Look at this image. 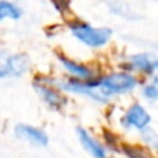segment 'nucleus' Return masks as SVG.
Returning a JSON list of instances; mask_svg holds the SVG:
<instances>
[{
	"mask_svg": "<svg viewBox=\"0 0 158 158\" xmlns=\"http://www.w3.org/2000/svg\"><path fill=\"white\" fill-rule=\"evenodd\" d=\"M68 33L79 44L92 50L107 47L114 38V29L107 25H93L85 19H69L67 24Z\"/></svg>",
	"mask_w": 158,
	"mask_h": 158,
	"instance_id": "obj_1",
	"label": "nucleus"
},
{
	"mask_svg": "<svg viewBox=\"0 0 158 158\" xmlns=\"http://www.w3.org/2000/svg\"><path fill=\"white\" fill-rule=\"evenodd\" d=\"M137 85H139L137 75L122 68L118 71H111L108 74L98 75V90L107 100L117 96L129 94L136 89Z\"/></svg>",
	"mask_w": 158,
	"mask_h": 158,
	"instance_id": "obj_2",
	"label": "nucleus"
},
{
	"mask_svg": "<svg viewBox=\"0 0 158 158\" xmlns=\"http://www.w3.org/2000/svg\"><path fill=\"white\" fill-rule=\"evenodd\" d=\"M121 68L135 75H144L151 78L158 74V54L153 52L132 53L122 58Z\"/></svg>",
	"mask_w": 158,
	"mask_h": 158,
	"instance_id": "obj_3",
	"label": "nucleus"
},
{
	"mask_svg": "<svg viewBox=\"0 0 158 158\" xmlns=\"http://www.w3.org/2000/svg\"><path fill=\"white\" fill-rule=\"evenodd\" d=\"M33 89L36 90L39 97L52 108L60 110L67 104L65 92L57 85L56 78L38 75L33 79Z\"/></svg>",
	"mask_w": 158,
	"mask_h": 158,
	"instance_id": "obj_4",
	"label": "nucleus"
},
{
	"mask_svg": "<svg viewBox=\"0 0 158 158\" xmlns=\"http://www.w3.org/2000/svg\"><path fill=\"white\" fill-rule=\"evenodd\" d=\"M31 68V61L25 53H13L0 49V79L19 78Z\"/></svg>",
	"mask_w": 158,
	"mask_h": 158,
	"instance_id": "obj_5",
	"label": "nucleus"
},
{
	"mask_svg": "<svg viewBox=\"0 0 158 158\" xmlns=\"http://www.w3.org/2000/svg\"><path fill=\"white\" fill-rule=\"evenodd\" d=\"M150 112L140 103H135L131 107H128L121 117V126L123 129H131V131L143 132L150 126Z\"/></svg>",
	"mask_w": 158,
	"mask_h": 158,
	"instance_id": "obj_6",
	"label": "nucleus"
},
{
	"mask_svg": "<svg viewBox=\"0 0 158 158\" xmlns=\"http://www.w3.org/2000/svg\"><path fill=\"white\" fill-rule=\"evenodd\" d=\"M57 61L68 78L78 79V81H89L97 77V72L92 65L75 60L64 53H57Z\"/></svg>",
	"mask_w": 158,
	"mask_h": 158,
	"instance_id": "obj_7",
	"label": "nucleus"
},
{
	"mask_svg": "<svg viewBox=\"0 0 158 158\" xmlns=\"http://www.w3.org/2000/svg\"><path fill=\"white\" fill-rule=\"evenodd\" d=\"M27 15L22 0H0V25L4 22H19Z\"/></svg>",
	"mask_w": 158,
	"mask_h": 158,
	"instance_id": "obj_8",
	"label": "nucleus"
},
{
	"mask_svg": "<svg viewBox=\"0 0 158 158\" xmlns=\"http://www.w3.org/2000/svg\"><path fill=\"white\" fill-rule=\"evenodd\" d=\"M77 135L82 147L93 158H108V148L98 139H96L89 131H86L85 128H78Z\"/></svg>",
	"mask_w": 158,
	"mask_h": 158,
	"instance_id": "obj_9",
	"label": "nucleus"
},
{
	"mask_svg": "<svg viewBox=\"0 0 158 158\" xmlns=\"http://www.w3.org/2000/svg\"><path fill=\"white\" fill-rule=\"evenodd\" d=\"M15 135L18 139L25 140V142L31 143L33 146H39V147H43V146H46L49 143V137H47L46 132L33 125H28V123L17 125Z\"/></svg>",
	"mask_w": 158,
	"mask_h": 158,
	"instance_id": "obj_10",
	"label": "nucleus"
},
{
	"mask_svg": "<svg viewBox=\"0 0 158 158\" xmlns=\"http://www.w3.org/2000/svg\"><path fill=\"white\" fill-rule=\"evenodd\" d=\"M107 8L112 15L125 18L128 21H135V19L140 18V14H137V11L129 3L123 2V0H110L107 2Z\"/></svg>",
	"mask_w": 158,
	"mask_h": 158,
	"instance_id": "obj_11",
	"label": "nucleus"
},
{
	"mask_svg": "<svg viewBox=\"0 0 158 158\" xmlns=\"http://www.w3.org/2000/svg\"><path fill=\"white\" fill-rule=\"evenodd\" d=\"M122 153L128 158H156L147 148L139 147V146H129L123 144L122 146Z\"/></svg>",
	"mask_w": 158,
	"mask_h": 158,
	"instance_id": "obj_12",
	"label": "nucleus"
},
{
	"mask_svg": "<svg viewBox=\"0 0 158 158\" xmlns=\"http://www.w3.org/2000/svg\"><path fill=\"white\" fill-rule=\"evenodd\" d=\"M142 96L148 101H158V85L153 81L144 83L142 87Z\"/></svg>",
	"mask_w": 158,
	"mask_h": 158,
	"instance_id": "obj_13",
	"label": "nucleus"
},
{
	"mask_svg": "<svg viewBox=\"0 0 158 158\" xmlns=\"http://www.w3.org/2000/svg\"><path fill=\"white\" fill-rule=\"evenodd\" d=\"M142 133V137L144 140V143L148 146V147H158V135L154 131H151L150 128L144 129Z\"/></svg>",
	"mask_w": 158,
	"mask_h": 158,
	"instance_id": "obj_14",
	"label": "nucleus"
}]
</instances>
